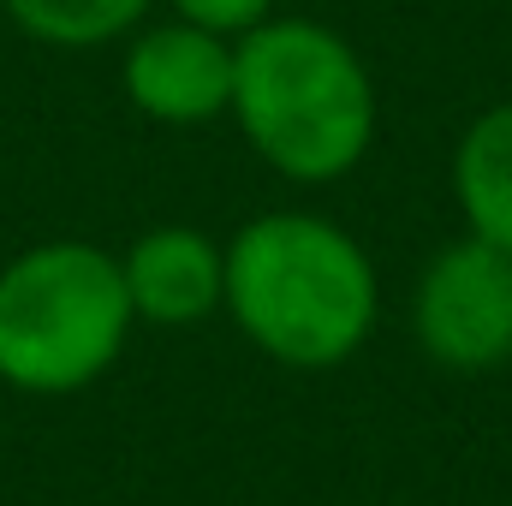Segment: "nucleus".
<instances>
[{
	"mask_svg": "<svg viewBox=\"0 0 512 506\" xmlns=\"http://www.w3.org/2000/svg\"><path fill=\"white\" fill-rule=\"evenodd\" d=\"M376 262L328 215L274 209L227 245V292L239 334L286 370H334L376 328Z\"/></svg>",
	"mask_w": 512,
	"mask_h": 506,
	"instance_id": "1",
	"label": "nucleus"
},
{
	"mask_svg": "<svg viewBox=\"0 0 512 506\" xmlns=\"http://www.w3.org/2000/svg\"><path fill=\"white\" fill-rule=\"evenodd\" d=\"M227 114L280 179L328 185L376 143V84L340 30L316 18H262L233 36Z\"/></svg>",
	"mask_w": 512,
	"mask_h": 506,
	"instance_id": "2",
	"label": "nucleus"
},
{
	"mask_svg": "<svg viewBox=\"0 0 512 506\" xmlns=\"http://www.w3.org/2000/svg\"><path fill=\"white\" fill-rule=\"evenodd\" d=\"M120 256L84 239L30 245L0 268V381L18 393H78L114 370L131 334Z\"/></svg>",
	"mask_w": 512,
	"mask_h": 506,
	"instance_id": "3",
	"label": "nucleus"
},
{
	"mask_svg": "<svg viewBox=\"0 0 512 506\" xmlns=\"http://www.w3.org/2000/svg\"><path fill=\"white\" fill-rule=\"evenodd\" d=\"M411 334L441 370H501L512 358V251L483 239L435 251L411 292Z\"/></svg>",
	"mask_w": 512,
	"mask_h": 506,
	"instance_id": "4",
	"label": "nucleus"
},
{
	"mask_svg": "<svg viewBox=\"0 0 512 506\" xmlns=\"http://www.w3.org/2000/svg\"><path fill=\"white\" fill-rule=\"evenodd\" d=\"M126 96L155 126H209L233 108V36L191 18L155 24L126 48Z\"/></svg>",
	"mask_w": 512,
	"mask_h": 506,
	"instance_id": "5",
	"label": "nucleus"
},
{
	"mask_svg": "<svg viewBox=\"0 0 512 506\" xmlns=\"http://www.w3.org/2000/svg\"><path fill=\"white\" fill-rule=\"evenodd\" d=\"M126 298L137 322L155 328H191L221 310L227 292V245H215L197 227H149L120 256Z\"/></svg>",
	"mask_w": 512,
	"mask_h": 506,
	"instance_id": "6",
	"label": "nucleus"
},
{
	"mask_svg": "<svg viewBox=\"0 0 512 506\" xmlns=\"http://www.w3.org/2000/svg\"><path fill=\"white\" fill-rule=\"evenodd\" d=\"M453 203L471 239L512 251V102L477 114L453 149Z\"/></svg>",
	"mask_w": 512,
	"mask_h": 506,
	"instance_id": "7",
	"label": "nucleus"
},
{
	"mask_svg": "<svg viewBox=\"0 0 512 506\" xmlns=\"http://www.w3.org/2000/svg\"><path fill=\"white\" fill-rule=\"evenodd\" d=\"M0 6L24 36L48 48H102L149 12V0H0Z\"/></svg>",
	"mask_w": 512,
	"mask_h": 506,
	"instance_id": "8",
	"label": "nucleus"
},
{
	"mask_svg": "<svg viewBox=\"0 0 512 506\" xmlns=\"http://www.w3.org/2000/svg\"><path fill=\"white\" fill-rule=\"evenodd\" d=\"M173 6H179V18L221 30V36H245L251 24L274 18V0H173Z\"/></svg>",
	"mask_w": 512,
	"mask_h": 506,
	"instance_id": "9",
	"label": "nucleus"
}]
</instances>
